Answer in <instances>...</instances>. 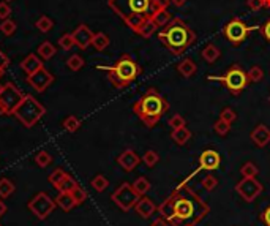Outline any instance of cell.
Wrapping results in <instances>:
<instances>
[{
    "label": "cell",
    "instance_id": "obj_1",
    "mask_svg": "<svg viewBox=\"0 0 270 226\" xmlns=\"http://www.w3.org/2000/svg\"><path fill=\"white\" fill-rule=\"evenodd\" d=\"M174 201V217L171 220V226H183V225H197L210 214V207L207 202L202 201L193 188L182 182L172 192Z\"/></svg>",
    "mask_w": 270,
    "mask_h": 226
},
{
    "label": "cell",
    "instance_id": "obj_2",
    "mask_svg": "<svg viewBox=\"0 0 270 226\" xmlns=\"http://www.w3.org/2000/svg\"><path fill=\"white\" fill-rule=\"evenodd\" d=\"M169 0H108L109 8L134 33H138L141 25L153 13L163 8H169Z\"/></svg>",
    "mask_w": 270,
    "mask_h": 226
},
{
    "label": "cell",
    "instance_id": "obj_3",
    "mask_svg": "<svg viewBox=\"0 0 270 226\" xmlns=\"http://www.w3.org/2000/svg\"><path fill=\"white\" fill-rule=\"evenodd\" d=\"M158 40L161 41L168 51L172 55H182L188 51L196 41V33L191 27L180 18H172L169 24H166L158 33Z\"/></svg>",
    "mask_w": 270,
    "mask_h": 226
},
{
    "label": "cell",
    "instance_id": "obj_4",
    "mask_svg": "<svg viewBox=\"0 0 270 226\" xmlns=\"http://www.w3.org/2000/svg\"><path fill=\"white\" fill-rule=\"evenodd\" d=\"M168 111L169 101L155 87L147 89L146 94L133 104V112L147 128H153Z\"/></svg>",
    "mask_w": 270,
    "mask_h": 226
},
{
    "label": "cell",
    "instance_id": "obj_5",
    "mask_svg": "<svg viewBox=\"0 0 270 226\" xmlns=\"http://www.w3.org/2000/svg\"><path fill=\"white\" fill-rule=\"evenodd\" d=\"M99 70L108 72V79L116 89H125L131 82L138 79L142 68L130 54H123L116 63L111 67H98Z\"/></svg>",
    "mask_w": 270,
    "mask_h": 226
},
{
    "label": "cell",
    "instance_id": "obj_6",
    "mask_svg": "<svg viewBox=\"0 0 270 226\" xmlns=\"http://www.w3.org/2000/svg\"><path fill=\"white\" fill-rule=\"evenodd\" d=\"M207 79L224 84V87L227 89V92H229V94L234 95V97L240 95L242 92L248 87V84H250V79H248L246 72L239 65V63H234V65H231L224 75H221V76H209Z\"/></svg>",
    "mask_w": 270,
    "mask_h": 226
},
{
    "label": "cell",
    "instance_id": "obj_7",
    "mask_svg": "<svg viewBox=\"0 0 270 226\" xmlns=\"http://www.w3.org/2000/svg\"><path fill=\"white\" fill-rule=\"evenodd\" d=\"M45 106H43L37 98L32 95H25L23 103L18 106V109L14 111L13 116H16L18 121L23 124L25 128H32L37 125V122L45 116Z\"/></svg>",
    "mask_w": 270,
    "mask_h": 226
},
{
    "label": "cell",
    "instance_id": "obj_8",
    "mask_svg": "<svg viewBox=\"0 0 270 226\" xmlns=\"http://www.w3.org/2000/svg\"><path fill=\"white\" fill-rule=\"evenodd\" d=\"M256 29H258V27L246 25L240 18H232L229 23L223 27V37L226 38L227 43H231L232 46H240Z\"/></svg>",
    "mask_w": 270,
    "mask_h": 226
},
{
    "label": "cell",
    "instance_id": "obj_9",
    "mask_svg": "<svg viewBox=\"0 0 270 226\" xmlns=\"http://www.w3.org/2000/svg\"><path fill=\"white\" fill-rule=\"evenodd\" d=\"M24 94L21 92L14 84L8 82L5 84L2 92H0V116H11L14 111L18 109V106L23 103Z\"/></svg>",
    "mask_w": 270,
    "mask_h": 226
},
{
    "label": "cell",
    "instance_id": "obj_10",
    "mask_svg": "<svg viewBox=\"0 0 270 226\" xmlns=\"http://www.w3.org/2000/svg\"><path fill=\"white\" fill-rule=\"evenodd\" d=\"M139 198L141 196L138 195V192L133 188V183H128V182H123L122 185L111 195L112 202H116V206L119 209H122L123 212L134 209L136 202L139 201Z\"/></svg>",
    "mask_w": 270,
    "mask_h": 226
},
{
    "label": "cell",
    "instance_id": "obj_11",
    "mask_svg": "<svg viewBox=\"0 0 270 226\" xmlns=\"http://www.w3.org/2000/svg\"><path fill=\"white\" fill-rule=\"evenodd\" d=\"M55 206L57 204L52 198L41 192L35 196L30 202H28V210H30L38 220H45V218L49 217V214H52Z\"/></svg>",
    "mask_w": 270,
    "mask_h": 226
},
{
    "label": "cell",
    "instance_id": "obj_12",
    "mask_svg": "<svg viewBox=\"0 0 270 226\" xmlns=\"http://www.w3.org/2000/svg\"><path fill=\"white\" fill-rule=\"evenodd\" d=\"M262 190L264 187L256 177H244L236 183V192L245 202H253L262 193Z\"/></svg>",
    "mask_w": 270,
    "mask_h": 226
},
{
    "label": "cell",
    "instance_id": "obj_13",
    "mask_svg": "<svg viewBox=\"0 0 270 226\" xmlns=\"http://www.w3.org/2000/svg\"><path fill=\"white\" fill-rule=\"evenodd\" d=\"M27 82L30 84V87L35 89L37 92H45L51 84L54 82V76L48 72L45 67H41L40 70H37L35 73L27 76Z\"/></svg>",
    "mask_w": 270,
    "mask_h": 226
},
{
    "label": "cell",
    "instance_id": "obj_14",
    "mask_svg": "<svg viewBox=\"0 0 270 226\" xmlns=\"http://www.w3.org/2000/svg\"><path fill=\"white\" fill-rule=\"evenodd\" d=\"M199 169L204 171H215L221 165V157L220 153L213 149H205L201 155H199Z\"/></svg>",
    "mask_w": 270,
    "mask_h": 226
},
{
    "label": "cell",
    "instance_id": "obj_15",
    "mask_svg": "<svg viewBox=\"0 0 270 226\" xmlns=\"http://www.w3.org/2000/svg\"><path fill=\"white\" fill-rule=\"evenodd\" d=\"M141 163V158H139V155L134 152L133 149H125L122 153L117 157V165L123 169V171L126 173H131L134 171Z\"/></svg>",
    "mask_w": 270,
    "mask_h": 226
},
{
    "label": "cell",
    "instance_id": "obj_16",
    "mask_svg": "<svg viewBox=\"0 0 270 226\" xmlns=\"http://www.w3.org/2000/svg\"><path fill=\"white\" fill-rule=\"evenodd\" d=\"M250 138L253 141V144L259 149H264L270 144V128L266 124H259L256 125L253 131L250 133Z\"/></svg>",
    "mask_w": 270,
    "mask_h": 226
},
{
    "label": "cell",
    "instance_id": "obj_17",
    "mask_svg": "<svg viewBox=\"0 0 270 226\" xmlns=\"http://www.w3.org/2000/svg\"><path fill=\"white\" fill-rule=\"evenodd\" d=\"M71 35H73L76 46H79L81 49H87L92 45V38H94V32H92L85 24L77 25Z\"/></svg>",
    "mask_w": 270,
    "mask_h": 226
},
{
    "label": "cell",
    "instance_id": "obj_18",
    "mask_svg": "<svg viewBox=\"0 0 270 226\" xmlns=\"http://www.w3.org/2000/svg\"><path fill=\"white\" fill-rule=\"evenodd\" d=\"M158 209L156 207V204L150 200V198L147 196H141L139 201L136 202V206H134V210H136V214L142 218H150L155 210Z\"/></svg>",
    "mask_w": 270,
    "mask_h": 226
},
{
    "label": "cell",
    "instance_id": "obj_19",
    "mask_svg": "<svg viewBox=\"0 0 270 226\" xmlns=\"http://www.w3.org/2000/svg\"><path fill=\"white\" fill-rule=\"evenodd\" d=\"M175 70H177V73H179L180 76H183V77H191V76L196 75L197 65H196L195 60H191L190 57H185V59H182L179 63H177Z\"/></svg>",
    "mask_w": 270,
    "mask_h": 226
},
{
    "label": "cell",
    "instance_id": "obj_20",
    "mask_svg": "<svg viewBox=\"0 0 270 226\" xmlns=\"http://www.w3.org/2000/svg\"><path fill=\"white\" fill-rule=\"evenodd\" d=\"M43 67V63H41V60L37 57L35 54H28L27 57L21 62V68L24 70V72L27 73V76L28 75H32V73H35L37 70H40Z\"/></svg>",
    "mask_w": 270,
    "mask_h": 226
},
{
    "label": "cell",
    "instance_id": "obj_21",
    "mask_svg": "<svg viewBox=\"0 0 270 226\" xmlns=\"http://www.w3.org/2000/svg\"><path fill=\"white\" fill-rule=\"evenodd\" d=\"M220 55H221V52L213 43H207L201 51V57L207 63H215L220 59Z\"/></svg>",
    "mask_w": 270,
    "mask_h": 226
},
{
    "label": "cell",
    "instance_id": "obj_22",
    "mask_svg": "<svg viewBox=\"0 0 270 226\" xmlns=\"http://www.w3.org/2000/svg\"><path fill=\"white\" fill-rule=\"evenodd\" d=\"M54 201H55L57 206H59L62 210H65V212H70L76 206V202L73 200V196H71V193H65V192H59V195H57V198Z\"/></svg>",
    "mask_w": 270,
    "mask_h": 226
},
{
    "label": "cell",
    "instance_id": "obj_23",
    "mask_svg": "<svg viewBox=\"0 0 270 226\" xmlns=\"http://www.w3.org/2000/svg\"><path fill=\"white\" fill-rule=\"evenodd\" d=\"M156 210H158L160 217L166 218L168 222L172 220V217H174V201H172V196H168L166 200L160 204Z\"/></svg>",
    "mask_w": 270,
    "mask_h": 226
},
{
    "label": "cell",
    "instance_id": "obj_24",
    "mask_svg": "<svg viewBox=\"0 0 270 226\" xmlns=\"http://www.w3.org/2000/svg\"><path fill=\"white\" fill-rule=\"evenodd\" d=\"M190 138H191V131L187 128V126L172 130V133H171V139H172L177 146H185L190 141Z\"/></svg>",
    "mask_w": 270,
    "mask_h": 226
},
{
    "label": "cell",
    "instance_id": "obj_25",
    "mask_svg": "<svg viewBox=\"0 0 270 226\" xmlns=\"http://www.w3.org/2000/svg\"><path fill=\"white\" fill-rule=\"evenodd\" d=\"M150 19L156 24V27H165L166 24H169L171 21H172V15L169 13V8H163V10H158L156 13H153Z\"/></svg>",
    "mask_w": 270,
    "mask_h": 226
},
{
    "label": "cell",
    "instance_id": "obj_26",
    "mask_svg": "<svg viewBox=\"0 0 270 226\" xmlns=\"http://www.w3.org/2000/svg\"><path fill=\"white\" fill-rule=\"evenodd\" d=\"M109 43H111V40L106 33H103V32L94 33V38H92V46H94L97 51H104V49L109 46Z\"/></svg>",
    "mask_w": 270,
    "mask_h": 226
},
{
    "label": "cell",
    "instance_id": "obj_27",
    "mask_svg": "<svg viewBox=\"0 0 270 226\" xmlns=\"http://www.w3.org/2000/svg\"><path fill=\"white\" fill-rule=\"evenodd\" d=\"M55 52H57V49L51 41H45V43H41L38 46V55L45 60H49L51 57H54Z\"/></svg>",
    "mask_w": 270,
    "mask_h": 226
},
{
    "label": "cell",
    "instance_id": "obj_28",
    "mask_svg": "<svg viewBox=\"0 0 270 226\" xmlns=\"http://www.w3.org/2000/svg\"><path fill=\"white\" fill-rule=\"evenodd\" d=\"M156 29H158V27H156V24L153 23L150 18H148L146 23L141 25V29L138 30V35H139L141 38H146L147 40V38H150L152 35L156 32Z\"/></svg>",
    "mask_w": 270,
    "mask_h": 226
},
{
    "label": "cell",
    "instance_id": "obj_29",
    "mask_svg": "<svg viewBox=\"0 0 270 226\" xmlns=\"http://www.w3.org/2000/svg\"><path fill=\"white\" fill-rule=\"evenodd\" d=\"M133 188L136 190L139 196H146V193L152 188V183L148 182L147 177H144V176H141V177H138L136 180L133 182Z\"/></svg>",
    "mask_w": 270,
    "mask_h": 226
},
{
    "label": "cell",
    "instance_id": "obj_30",
    "mask_svg": "<svg viewBox=\"0 0 270 226\" xmlns=\"http://www.w3.org/2000/svg\"><path fill=\"white\" fill-rule=\"evenodd\" d=\"M79 185V183H77L76 180H74V177H71L70 174H67V177L62 180V183L59 187H57V190H59V192H65V193H71L73 192V190Z\"/></svg>",
    "mask_w": 270,
    "mask_h": 226
},
{
    "label": "cell",
    "instance_id": "obj_31",
    "mask_svg": "<svg viewBox=\"0 0 270 226\" xmlns=\"http://www.w3.org/2000/svg\"><path fill=\"white\" fill-rule=\"evenodd\" d=\"M14 193V183L8 179H0V198H10Z\"/></svg>",
    "mask_w": 270,
    "mask_h": 226
},
{
    "label": "cell",
    "instance_id": "obj_32",
    "mask_svg": "<svg viewBox=\"0 0 270 226\" xmlns=\"http://www.w3.org/2000/svg\"><path fill=\"white\" fill-rule=\"evenodd\" d=\"M92 187H94V190H97L98 193H101L109 187V180L106 179L103 174H98V176H95L94 179H92Z\"/></svg>",
    "mask_w": 270,
    "mask_h": 226
},
{
    "label": "cell",
    "instance_id": "obj_33",
    "mask_svg": "<svg viewBox=\"0 0 270 226\" xmlns=\"http://www.w3.org/2000/svg\"><path fill=\"white\" fill-rule=\"evenodd\" d=\"M79 126H81V121L76 116H68V117H65V121H63V128H65L68 133L77 131L79 130Z\"/></svg>",
    "mask_w": 270,
    "mask_h": 226
},
{
    "label": "cell",
    "instance_id": "obj_34",
    "mask_svg": "<svg viewBox=\"0 0 270 226\" xmlns=\"http://www.w3.org/2000/svg\"><path fill=\"white\" fill-rule=\"evenodd\" d=\"M258 173H259V169L253 161H246V163H244L240 168V174L244 176V177H256Z\"/></svg>",
    "mask_w": 270,
    "mask_h": 226
},
{
    "label": "cell",
    "instance_id": "obj_35",
    "mask_svg": "<svg viewBox=\"0 0 270 226\" xmlns=\"http://www.w3.org/2000/svg\"><path fill=\"white\" fill-rule=\"evenodd\" d=\"M84 59L81 57L79 54H74V55H71V57L67 60V67L71 70V72H79V70L84 67Z\"/></svg>",
    "mask_w": 270,
    "mask_h": 226
},
{
    "label": "cell",
    "instance_id": "obj_36",
    "mask_svg": "<svg viewBox=\"0 0 270 226\" xmlns=\"http://www.w3.org/2000/svg\"><path fill=\"white\" fill-rule=\"evenodd\" d=\"M246 75H248V79H250V82H261L262 79H264V70H262L261 67H258V65L251 67L246 72Z\"/></svg>",
    "mask_w": 270,
    "mask_h": 226
},
{
    "label": "cell",
    "instance_id": "obj_37",
    "mask_svg": "<svg viewBox=\"0 0 270 226\" xmlns=\"http://www.w3.org/2000/svg\"><path fill=\"white\" fill-rule=\"evenodd\" d=\"M213 131H215L218 136H226L227 133L231 131V124H227L223 119H218V121L213 124Z\"/></svg>",
    "mask_w": 270,
    "mask_h": 226
},
{
    "label": "cell",
    "instance_id": "obj_38",
    "mask_svg": "<svg viewBox=\"0 0 270 226\" xmlns=\"http://www.w3.org/2000/svg\"><path fill=\"white\" fill-rule=\"evenodd\" d=\"M142 161H144V165L147 166V168H153L156 163L160 161V155L156 153L155 151H147L146 153H144V157H142Z\"/></svg>",
    "mask_w": 270,
    "mask_h": 226
},
{
    "label": "cell",
    "instance_id": "obj_39",
    "mask_svg": "<svg viewBox=\"0 0 270 226\" xmlns=\"http://www.w3.org/2000/svg\"><path fill=\"white\" fill-rule=\"evenodd\" d=\"M0 32H2L5 37H11V35L16 32V23L13 19H5L0 24Z\"/></svg>",
    "mask_w": 270,
    "mask_h": 226
},
{
    "label": "cell",
    "instance_id": "obj_40",
    "mask_svg": "<svg viewBox=\"0 0 270 226\" xmlns=\"http://www.w3.org/2000/svg\"><path fill=\"white\" fill-rule=\"evenodd\" d=\"M67 177V173L63 171V169H60V168H57V169H54L52 171V174L49 176V182L52 183V185L57 188L62 183V180Z\"/></svg>",
    "mask_w": 270,
    "mask_h": 226
},
{
    "label": "cell",
    "instance_id": "obj_41",
    "mask_svg": "<svg viewBox=\"0 0 270 226\" xmlns=\"http://www.w3.org/2000/svg\"><path fill=\"white\" fill-rule=\"evenodd\" d=\"M35 25H37V29H38L40 32L48 33L49 30L52 29L54 23H52V19H49L48 16H41V18L37 21V23H35Z\"/></svg>",
    "mask_w": 270,
    "mask_h": 226
},
{
    "label": "cell",
    "instance_id": "obj_42",
    "mask_svg": "<svg viewBox=\"0 0 270 226\" xmlns=\"http://www.w3.org/2000/svg\"><path fill=\"white\" fill-rule=\"evenodd\" d=\"M35 161H37V165H38L40 168H46V166L51 165L52 157H51V155H49L46 151H41V152L37 153V157H35Z\"/></svg>",
    "mask_w": 270,
    "mask_h": 226
},
{
    "label": "cell",
    "instance_id": "obj_43",
    "mask_svg": "<svg viewBox=\"0 0 270 226\" xmlns=\"http://www.w3.org/2000/svg\"><path fill=\"white\" fill-rule=\"evenodd\" d=\"M71 196H73L76 206H79V204L85 202V200H87V192H85V190H84L82 187L77 185V187L73 190V192H71Z\"/></svg>",
    "mask_w": 270,
    "mask_h": 226
},
{
    "label": "cell",
    "instance_id": "obj_44",
    "mask_svg": "<svg viewBox=\"0 0 270 226\" xmlns=\"http://www.w3.org/2000/svg\"><path fill=\"white\" fill-rule=\"evenodd\" d=\"M76 43H74V38H73V35L71 33H63L62 37L59 38V46L62 49H65V51H68V49L73 48Z\"/></svg>",
    "mask_w": 270,
    "mask_h": 226
},
{
    "label": "cell",
    "instance_id": "obj_45",
    "mask_svg": "<svg viewBox=\"0 0 270 226\" xmlns=\"http://www.w3.org/2000/svg\"><path fill=\"white\" fill-rule=\"evenodd\" d=\"M201 185L204 187V190H207V192H213V190H215V187L218 185V180H217L215 176L207 174V176H205V177L202 179Z\"/></svg>",
    "mask_w": 270,
    "mask_h": 226
},
{
    "label": "cell",
    "instance_id": "obj_46",
    "mask_svg": "<svg viewBox=\"0 0 270 226\" xmlns=\"http://www.w3.org/2000/svg\"><path fill=\"white\" fill-rule=\"evenodd\" d=\"M220 119H223V121H226L227 124H234L237 121V114H236V111H234L232 108H224L221 111V114H220Z\"/></svg>",
    "mask_w": 270,
    "mask_h": 226
},
{
    "label": "cell",
    "instance_id": "obj_47",
    "mask_svg": "<svg viewBox=\"0 0 270 226\" xmlns=\"http://www.w3.org/2000/svg\"><path fill=\"white\" fill-rule=\"evenodd\" d=\"M168 125L171 126L172 130H177V128H182V126H185L187 125V121L180 116V114H174L172 117L169 119V122H168Z\"/></svg>",
    "mask_w": 270,
    "mask_h": 226
},
{
    "label": "cell",
    "instance_id": "obj_48",
    "mask_svg": "<svg viewBox=\"0 0 270 226\" xmlns=\"http://www.w3.org/2000/svg\"><path fill=\"white\" fill-rule=\"evenodd\" d=\"M11 16V8L8 2H0V19L5 21V19H10Z\"/></svg>",
    "mask_w": 270,
    "mask_h": 226
},
{
    "label": "cell",
    "instance_id": "obj_49",
    "mask_svg": "<svg viewBox=\"0 0 270 226\" xmlns=\"http://www.w3.org/2000/svg\"><path fill=\"white\" fill-rule=\"evenodd\" d=\"M8 65H10V59L6 57V54L0 49V77L5 75V70L8 68Z\"/></svg>",
    "mask_w": 270,
    "mask_h": 226
},
{
    "label": "cell",
    "instance_id": "obj_50",
    "mask_svg": "<svg viewBox=\"0 0 270 226\" xmlns=\"http://www.w3.org/2000/svg\"><path fill=\"white\" fill-rule=\"evenodd\" d=\"M259 32L262 35V38H264L267 43H270V18L259 27Z\"/></svg>",
    "mask_w": 270,
    "mask_h": 226
},
{
    "label": "cell",
    "instance_id": "obj_51",
    "mask_svg": "<svg viewBox=\"0 0 270 226\" xmlns=\"http://www.w3.org/2000/svg\"><path fill=\"white\" fill-rule=\"evenodd\" d=\"M246 6L251 11H259L264 8V0H246Z\"/></svg>",
    "mask_w": 270,
    "mask_h": 226
},
{
    "label": "cell",
    "instance_id": "obj_52",
    "mask_svg": "<svg viewBox=\"0 0 270 226\" xmlns=\"http://www.w3.org/2000/svg\"><path fill=\"white\" fill-rule=\"evenodd\" d=\"M259 220L264 223V226H270V206L266 207V210L262 212L261 217H259Z\"/></svg>",
    "mask_w": 270,
    "mask_h": 226
},
{
    "label": "cell",
    "instance_id": "obj_53",
    "mask_svg": "<svg viewBox=\"0 0 270 226\" xmlns=\"http://www.w3.org/2000/svg\"><path fill=\"white\" fill-rule=\"evenodd\" d=\"M152 226H171V223L166 220V218H163V217H158L156 220L152 222Z\"/></svg>",
    "mask_w": 270,
    "mask_h": 226
},
{
    "label": "cell",
    "instance_id": "obj_54",
    "mask_svg": "<svg viewBox=\"0 0 270 226\" xmlns=\"http://www.w3.org/2000/svg\"><path fill=\"white\" fill-rule=\"evenodd\" d=\"M171 2V5H174V6H177V8H182V6L188 2V0H169Z\"/></svg>",
    "mask_w": 270,
    "mask_h": 226
},
{
    "label": "cell",
    "instance_id": "obj_55",
    "mask_svg": "<svg viewBox=\"0 0 270 226\" xmlns=\"http://www.w3.org/2000/svg\"><path fill=\"white\" fill-rule=\"evenodd\" d=\"M5 212H6V204L3 202L2 198H0V218L5 215Z\"/></svg>",
    "mask_w": 270,
    "mask_h": 226
},
{
    "label": "cell",
    "instance_id": "obj_56",
    "mask_svg": "<svg viewBox=\"0 0 270 226\" xmlns=\"http://www.w3.org/2000/svg\"><path fill=\"white\" fill-rule=\"evenodd\" d=\"M264 8L270 10V0H264Z\"/></svg>",
    "mask_w": 270,
    "mask_h": 226
},
{
    "label": "cell",
    "instance_id": "obj_57",
    "mask_svg": "<svg viewBox=\"0 0 270 226\" xmlns=\"http://www.w3.org/2000/svg\"><path fill=\"white\" fill-rule=\"evenodd\" d=\"M2 89H3V86H2V84H0V92H2Z\"/></svg>",
    "mask_w": 270,
    "mask_h": 226
},
{
    "label": "cell",
    "instance_id": "obj_58",
    "mask_svg": "<svg viewBox=\"0 0 270 226\" xmlns=\"http://www.w3.org/2000/svg\"><path fill=\"white\" fill-rule=\"evenodd\" d=\"M183 226H195V225H183Z\"/></svg>",
    "mask_w": 270,
    "mask_h": 226
},
{
    "label": "cell",
    "instance_id": "obj_59",
    "mask_svg": "<svg viewBox=\"0 0 270 226\" xmlns=\"http://www.w3.org/2000/svg\"><path fill=\"white\" fill-rule=\"evenodd\" d=\"M3 2H11V0H3Z\"/></svg>",
    "mask_w": 270,
    "mask_h": 226
},
{
    "label": "cell",
    "instance_id": "obj_60",
    "mask_svg": "<svg viewBox=\"0 0 270 226\" xmlns=\"http://www.w3.org/2000/svg\"><path fill=\"white\" fill-rule=\"evenodd\" d=\"M269 101H270V97H269Z\"/></svg>",
    "mask_w": 270,
    "mask_h": 226
},
{
    "label": "cell",
    "instance_id": "obj_61",
    "mask_svg": "<svg viewBox=\"0 0 270 226\" xmlns=\"http://www.w3.org/2000/svg\"><path fill=\"white\" fill-rule=\"evenodd\" d=\"M0 226H2V225H0Z\"/></svg>",
    "mask_w": 270,
    "mask_h": 226
}]
</instances>
